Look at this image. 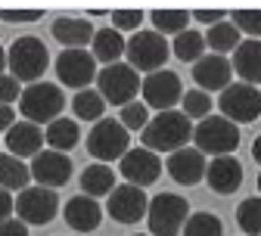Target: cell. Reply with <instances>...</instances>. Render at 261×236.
Segmentation results:
<instances>
[{"label": "cell", "mask_w": 261, "mask_h": 236, "mask_svg": "<svg viewBox=\"0 0 261 236\" xmlns=\"http://www.w3.org/2000/svg\"><path fill=\"white\" fill-rule=\"evenodd\" d=\"M140 134H143V149L155 155L177 152L193 140V124L180 109H168V112H155V118H149V124Z\"/></svg>", "instance_id": "cell-1"}, {"label": "cell", "mask_w": 261, "mask_h": 236, "mask_svg": "<svg viewBox=\"0 0 261 236\" xmlns=\"http://www.w3.org/2000/svg\"><path fill=\"white\" fill-rule=\"evenodd\" d=\"M50 65V53H47V44L35 35H22L10 44L7 50V72L22 84H35V81H44V72Z\"/></svg>", "instance_id": "cell-2"}, {"label": "cell", "mask_w": 261, "mask_h": 236, "mask_svg": "<svg viewBox=\"0 0 261 236\" xmlns=\"http://www.w3.org/2000/svg\"><path fill=\"white\" fill-rule=\"evenodd\" d=\"M168 38H162L159 31L152 28H143V31H134L127 41H124V56H127V65L134 69L137 75H152V72H162L168 62Z\"/></svg>", "instance_id": "cell-3"}, {"label": "cell", "mask_w": 261, "mask_h": 236, "mask_svg": "<svg viewBox=\"0 0 261 236\" xmlns=\"http://www.w3.org/2000/svg\"><path fill=\"white\" fill-rule=\"evenodd\" d=\"M65 109V96H62V87L59 84H50V81H35L28 84L19 96V112L25 121L31 124H50L59 118V112Z\"/></svg>", "instance_id": "cell-4"}, {"label": "cell", "mask_w": 261, "mask_h": 236, "mask_svg": "<svg viewBox=\"0 0 261 236\" xmlns=\"http://www.w3.org/2000/svg\"><path fill=\"white\" fill-rule=\"evenodd\" d=\"M96 93L103 96V103H112V106H127L134 103V96L140 93V75L130 69L127 62H112V65H103L96 72Z\"/></svg>", "instance_id": "cell-5"}, {"label": "cell", "mask_w": 261, "mask_h": 236, "mask_svg": "<svg viewBox=\"0 0 261 236\" xmlns=\"http://www.w3.org/2000/svg\"><path fill=\"white\" fill-rule=\"evenodd\" d=\"M193 140L202 155H230L240 146V127L224 115H208L193 127Z\"/></svg>", "instance_id": "cell-6"}, {"label": "cell", "mask_w": 261, "mask_h": 236, "mask_svg": "<svg viewBox=\"0 0 261 236\" xmlns=\"http://www.w3.org/2000/svg\"><path fill=\"white\" fill-rule=\"evenodd\" d=\"M190 218V205L187 199L177 193H159L149 208H146V221H149V236H177L184 230Z\"/></svg>", "instance_id": "cell-7"}, {"label": "cell", "mask_w": 261, "mask_h": 236, "mask_svg": "<svg viewBox=\"0 0 261 236\" xmlns=\"http://www.w3.org/2000/svg\"><path fill=\"white\" fill-rule=\"evenodd\" d=\"M127 149H130V134L118 124V118H100L87 134V152L100 165L121 159Z\"/></svg>", "instance_id": "cell-8"}, {"label": "cell", "mask_w": 261, "mask_h": 236, "mask_svg": "<svg viewBox=\"0 0 261 236\" xmlns=\"http://www.w3.org/2000/svg\"><path fill=\"white\" fill-rule=\"evenodd\" d=\"M56 212H59V196H56V190L38 187V183L25 187L19 193V199H16V215H19V221L25 227H31V224L44 227V224H50L56 218Z\"/></svg>", "instance_id": "cell-9"}, {"label": "cell", "mask_w": 261, "mask_h": 236, "mask_svg": "<svg viewBox=\"0 0 261 236\" xmlns=\"http://www.w3.org/2000/svg\"><path fill=\"white\" fill-rule=\"evenodd\" d=\"M221 115L227 121H233V124H249L261 115V90L252 87V84H230V87H224L221 90Z\"/></svg>", "instance_id": "cell-10"}, {"label": "cell", "mask_w": 261, "mask_h": 236, "mask_svg": "<svg viewBox=\"0 0 261 236\" xmlns=\"http://www.w3.org/2000/svg\"><path fill=\"white\" fill-rule=\"evenodd\" d=\"M140 90H143L146 109H155V112H168V109H174L180 99H184L180 75H174L171 69H162V72L146 75L140 81Z\"/></svg>", "instance_id": "cell-11"}, {"label": "cell", "mask_w": 261, "mask_h": 236, "mask_svg": "<svg viewBox=\"0 0 261 236\" xmlns=\"http://www.w3.org/2000/svg\"><path fill=\"white\" fill-rule=\"evenodd\" d=\"M56 78H59V87L87 90L96 78V62L90 50H62L56 56Z\"/></svg>", "instance_id": "cell-12"}, {"label": "cell", "mask_w": 261, "mask_h": 236, "mask_svg": "<svg viewBox=\"0 0 261 236\" xmlns=\"http://www.w3.org/2000/svg\"><path fill=\"white\" fill-rule=\"evenodd\" d=\"M118 168H121L124 183L146 190V187H152V183L159 180V174H162V159H159L155 152H149V149L140 146V149H127V152L118 159Z\"/></svg>", "instance_id": "cell-13"}, {"label": "cell", "mask_w": 261, "mask_h": 236, "mask_svg": "<svg viewBox=\"0 0 261 236\" xmlns=\"http://www.w3.org/2000/svg\"><path fill=\"white\" fill-rule=\"evenodd\" d=\"M28 174L38 187H47V190H56L62 183H69L72 177V159L62 155V152H53V149H41L35 159L28 162Z\"/></svg>", "instance_id": "cell-14"}, {"label": "cell", "mask_w": 261, "mask_h": 236, "mask_svg": "<svg viewBox=\"0 0 261 236\" xmlns=\"http://www.w3.org/2000/svg\"><path fill=\"white\" fill-rule=\"evenodd\" d=\"M146 208H149L146 193H143L140 187H130V183L115 187V190L109 193V199H106V212H109V218L118 221V224H137V221L146 215Z\"/></svg>", "instance_id": "cell-15"}, {"label": "cell", "mask_w": 261, "mask_h": 236, "mask_svg": "<svg viewBox=\"0 0 261 236\" xmlns=\"http://www.w3.org/2000/svg\"><path fill=\"white\" fill-rule=\"evenodd\" d=\"M193 78L199 84V90H224L233 84V65L227 56L218 53H205L199 62H193Z\"/></svg>", "instance_id": "cell-16"}, {"label": "cell", "mask_w": 261, "mask_h": 236, "mask_svg": "<svg viewBox=\"0 0 261 236\" xmlns=\"http://www.w3.org/2000/svg\"><path fill=\"white\" fill-rule=\"evenodd\" d=\"M205 155L199 149H193V146H184L177 152L168 155V174L171 180H177L180 187H196V183H202L205 180Z\"/></svg>", "instance_id": "cell-17"}, {"label": "cell", "mask_w": 261, "mask_h": 236, "mask_svg": "<svg viewBox=\"0 0 261 236\" xmlns=\"http://www.w3.org/2000/svg\"><path fill=\"white\" fill-rule=\"evenodd\" d=\"M4 146L10 149V155L16 159H35L44 146V130L38 124H31V121H19L13 124L7 134H4Z\"/></svg>", "instance_id": "cell-18"}, {"label": "cell", "mask_w": 261, "mask_h": 236, "mask_svg": "<svg viewBox=\"0 0 261 236\" xmlns=\"http://www.w3.org/2000/svg\"><path fill=\"white\" fill-rule=\"evenodd\" d=\"M205 180H208V187H212L215 193L230 196V193H237L240 183H243V165H240L233 155H218V159H212L208 168H205Z\"/></svg>", "instance_id": "cell-19"}, {"label": "cell", "mask_w": 261, "mask_h": 236, "mask_svg": "<svg viewBox=\"0 0 261 236\" xmlns=\"http://www.w3.org/2000/svg\"><path fill=\"white\" fill-rule=\"evenodd\" d=\"M62 218H65V224H69L72 230H78V233H93L96 227H100V221H103V208H100V202H96V199H90V196L81 193V196L69 199Z\"/></svg>", "instance_id": "cell-20"}, {"label": "cell", "mask_w": 261, "mask_h": 236, "mask_svg": "<svg viewBox=\"0 0 261 236\" xmlns=\"http://www.w3.org/2000/svg\"><path fill=\"white\" fill-rule=\"evenodd\" d=\"M233 75H240L243 84H261V41H240L233 50Z\"/></svg>", "instance_id": "cell-21"}, {"label": "cell", "mask_w": 261, "mask_h": 236, "mask_svg": "<svg viewBox=\"0 0 261 236\" xmlns=\"http://www.w3.org/2000/svg\"><path fill=\"white\" fill-rule=\"evenodd\" d=\"M53 38L65 47V50H84L93 41V25L87 19H75V16H62L53 22Z\"/></svg>", "instance_id": "cell-22"}, {"label": "cell", "mask_w": 261, "mask_h": 236, "mask_svg": "<svg viewBox=\"0 0 261 236\" xmlns=\"http://www.w3.org/2000/svg\"><path fill=\"white\" fill-rule=\"evenodd\" d=\"M90 56H93V62H103V65L121 62V56H124V38H121V31H115L112 25L96 28L93 31V41H90Z\"/></svg>", "instance_id": "cell-23"}, {"label": "cell", "mask_w": 261, "mask_h": 236, "mask_svg": "<svg viewBox=\"0 0 261 236\" xmlns=\"http://www.w3.org/2000/svg\"><path fill=\"white\" fill-rule=\"evenodd\" d=\"M44 140H47V146H50L53 152L69 155V149H75L78 140H81V124H78L75 118H62V115H59L56 121L47 124Z\"/></svg>", "instance_id": "cell-24"}, {"label": "cell", "mask_w": 261, "mask_h": 236, "mask_svg": "<svg viewBox=\"0 0 261 236\" xmlns=\"http://www.w3.org/2000/svg\"><path fill=\"white\" fill-rule=\"evenodd\" d=\"M81 190H84V196H90V199L109 196V193L115 190V174H112V168H109V165H100V162L87 165L84 171H81Z\"/></svg>", "instance_id": "cell-25"}, {"label": "cell", "mask_w": 261, "mask_h": 236, "mask_svg": "<svg viewBox=\"0 0 261 236\" xmlns=\"http://www.w3.org/2000/svg\"><path fill=\"white\" fill-rule=\"evenodd\" d=\"M25 187H31V174L28 165L10 152H0V190L7 193H22Z\"/></svg>", "instance_id": "cell-26"}, {"label": "cell", "mask_w": 261, "mask_h": 236, "mask_svg": "<svg viewBox=\"0 0 261 236\" xmlns=\"http://www.w3.org/2000/svg\"><path fill=\"white\" fill-rule=\"evenodd\" d=\"M202 38H205V50H212L218 56H227V53H233L240 47V31H237L233 22H218V25H212Z\"/></svg>", "instance_id": "cell-27"}, {"label": "cell", "mask_w": 261, "mask_h": 236, "mask_svg": "<svg viewBox=\"0 0 261 236\" xmlns=\"http://www.w3.org/2000/svg\"><path fill=\"white\" fill-rule=\"evenodd\" d=\"M171 53H174L180 62H199V59L205 56V38H202V31L187 28V31H180V35H174Z\"/></svg>", "instance_id": "cell-28"}, {"label": "cell", "mask_w": 261, "mask_h": 236, "mask_svg": "<svg viewBox=\"0 0 261 236\" xmlns=\"http://www.w3.org/2000/svg\"><path fill=\"white\" fill-rule=\"evenodd\" d=\"M72 109H75V121H100L103 112H106V103H103V96L96 93L93 87H87V90L75 93Z\"/></svg>", "instance_id": "cell-29"}, {"label": "cell", "mask_w": 261, "mask_h": 236, "mask_svg": "<svg viewBox=\"0 0 261 236\" xmlns=\"http://www.w3.org/2000/svg\"><path fill=\"white\" fill-rule=\"evenodd\" d=\"M149 22H152V31H159L162 38L165 35H180V31H187V25H190V13L187 10H152Z\"/></svg>", "instance_id": "cell-30"}, {"label": "cell", "mask_w": 261, "mask_h": 236, "mask_svg": "<svg viewBox=\"0 0 261 236\" xmlns=\"http://www.w3.org/2000/svg\"><path fill=\"white\" fill-rule=\"evenodd\" d=\"M180 233L184 236H224V224L212 212H193Z\"/></svg>", "instance_id": "cell-31"}, {"label": "cell", "mask_w": 261, "mask_h": 236, "mask_svg": "<svg viewBox=\"0 0 261 236\" xmlns=\"http://www.w3.org/2000/svg\"><path fill=\"white\" fill-rule=\"evenodd\" d=\"M237 224L246 236H261V196L243 199L237 205Z\"/></svg>", "instance_id": "cell-32"}, {"label": "cell", "mask_w": 261, "mask_h": 236, "mask_svg": "<svg viewBox=\"0 0 261 236\" xmlns=\"http://www.w3.org/2000/svg\"><path fill=\"white\" fill-rule=\"evenodd\" d=\"M180 112L193 121V118H208L212 115V96L205 93V90H184V99H180Z\"/></svg>", "instance_id": "cell-33"}, {"label": "cell", "mask_w": 261, "mask_h": 236, "mask_svg": "<svg viewBox=\"0 0 261 236\" xmlns=\"http://www.w3.org/2000/svg\"><path fill=\"white\" fill-rule=\"evenodd\" d=\"M118 124H121L127 134H130V130H143V127L149 124V109H146L143 99H134V103L121 106V109H118Z\"/></svg>", "instance_id": "cell-34"}, {"label": "cell", "mask_w": 261, "mask_h": 236, "mask_svg": "<svg viewBox=\"0 0 261 236\" xmlns=\"http://www.w3.org/2000/svg\"><path fill=\"white\" fill-rule=\"evenodd\" d=\"M230 22L237 25V31H246L249 41L261 38V10H237L230 16Z\"/></svg>", "instance_id": "cell-35"}, {"label": "cell", "mask_w": 261, "mask_h": 236, "mask_svg": "<svg viewBox=\"0 0 261 236\" xmlns=\"http://www.w3.org/2000/svg\"><path fill=\"white\" fill-rule=\"evenodd\" d=\"M112 28L115 31H140V25H143V10H115L112 16Z\"/></svg>", "instance_id": "cell-36"}, {"label": "cell", "mask_w": 261, "mask_h": 236, "mask_svg": "<svg viewBox=\"0 0 261 236\" xmlns=\"http://www.w3.org/2000/svg\"><path fill=\"white\" fill-rule=\"evenodd\" d=\"M19 96H22L19 81H16L13 75H0V103H4V106H13Z\"/></svg>", "instance_id": "cell-37"}, {"label": "cell", "mask_w": 261, "mask_h": 236, "mask_svg": "<svg viewBox=\"0 0 261 236\" xmlns=\"http://www.w3.org/2000/svg\"><path fill=\"white\" fill-rule=\"evenodd\" d=\"M0 19L10 22V25H19V22H38V19H44V10H0Z\"/></svg>", "instance_id": "cell-38"}, {"label": "cell", "mask_w": 261, "mask_h": 236, "mask_svg": "<svg viewBox=\"0 0 261 236\" xmlns=\"http://www.w3.org/2000/svg\"><path fill=\"white\" fill-rule=\"evenodd\" d=\"M13 212H16V199H13V193L0 190V224L10 221V218H13Z\"/></svg>", "instance_id": "cell-39"}, {"label": "cell", "mask_w": 261, "mask_h": 236, "mask_svg": "<svg viewBox=\"0 0 261 236\" xmlns=\"http://www.w3.org/2000/svg\"><path fill=\"white\" fill-rule=\"evenodd\" d=\"M193 19H196V22H205V25L212 28V25L224 22V10H193Z\"/></svg>", "instance_id": "cell-40"}, {"label": "cell", "mask_w": 261, "mask_h": 236, "mask_svg": "<svg viewBox=\"0 0 261 236\" xmlns=\"http://www.w3.org/2000/svg\"><path fill=\"white\" fill-rule=\"evenodd\" d=\"M0 236H28V227L19 218H10V221L0 224Z\"/></svg>", "instance_id": "cell-41"}, {"label": "cell", "mask_w": 261, "mask_h": 236, "mask_svg": "<svg viewBox=\"0 0 261 236\" xmlns=\"http://www.w3.org/2000/svg\"><path fill=\"white\" fill-rule=\"evenodd\" d=\"M13 124H16V109H13V106H4V103H0V130L7 134Z\"/></svg>", "instance_id": "cell-42"}, {"label": "cell", "mask_w": 261, "mask_h": 236, "mask_svg": "<svg viewBox=\"0 0 261 236\" xmlns=\"http://www.w3.org/2000/svg\"><path fill=\"white\" fill-rule=\"evenodd\" d=\"M252 159L261 165V134H258V137H255V143H252Z\"/></svg>", "instance_id": "cell-43"}, {"label": "cell", "mask_w": 261, "mask_h": 236, "mask_svg": "<svg viewBox=\"0 0 261 236\" xmlns=\"http://www.w3.org/2000/svg\"><path fill=\"white\" fill-rule=\"evenodd\" d=\"M0 75H7V50L0 47Z\"/></svg>", "instance_id": "cell-44"}, {"label": "cell", "mask_w": 261, "mask_h": 236, "mask_svg": "<svg viewBox=\"0 0 261 236\" xmlns=\"http://www.w3.org/2000/svg\"><path fill=\"white\" fill-rule=\"evenodd\" d=\"M258 190H261V174H258Z\"/></svg>", "instance_id": "cell-45"}, {"label": "cell", "mask_w": 261, "mask_h": 236, "mask_svg": "<svg viewBox=\"0 0 261 236\" xmlns=\"http://www.w3.org/2000/svg\"><path fill=\"white\" fill-rule=\"evenodd\" d=\"M134 236H149V233H134Z\"/></svg>", "instance_id": "cell-46"}]
</instances>
